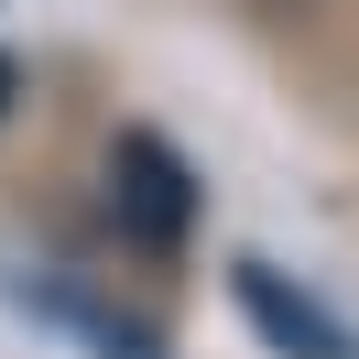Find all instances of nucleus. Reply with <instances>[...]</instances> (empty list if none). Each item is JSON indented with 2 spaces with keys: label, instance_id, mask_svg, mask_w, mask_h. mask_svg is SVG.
Masks as SVG:
<instances>
[{
  "label": "nucleus",
  "instance_id": "obj_1",
  "mask_svg": "<svg viewBox=\"0 0 359 359\" xmlns=\"http://www.w3.org/2000/svg\"><path fill=\"white\" fill-rule=\"evenodd\" d=\"M109 218L131 229V240H153V250H175L185 218H196V185H185V163L163 153L153 131H120V153H109Z\"/></svg>",
  "mask_w": 359,
  "mask_h": 359
},
{
  "label": "nucleus",
  "instance_id": "obj_2",
  "mask_svg": "<svg viewBox=\"0 0 359 359\" xmlns=\"http://www.w3.org/2000/svg\"><path fill=\"white\" fill-rule=\"evenodd\" d=\"M240 305H250V327H262L272 348H294V359H359V337L337 327L327 305L283 294V272H272V262H240Z\"/></svg>",
  "mask_w": 359,
  "mask_h": 359
},
{
  "label": "nucleus",
  "instance_id": "obj_3",
  "mask_svg": "<svg viewBox=\"0 0 359 359\" xmlns=\"http://www.w3.org/2000/svg\"><path fill=\"white\" fill-rule=\"evenodd\" d=\"M0 109H11V55H0Z\"/></svg>",
  "mask_w": 359,
  "mask_h": 359
}]
</instances>
